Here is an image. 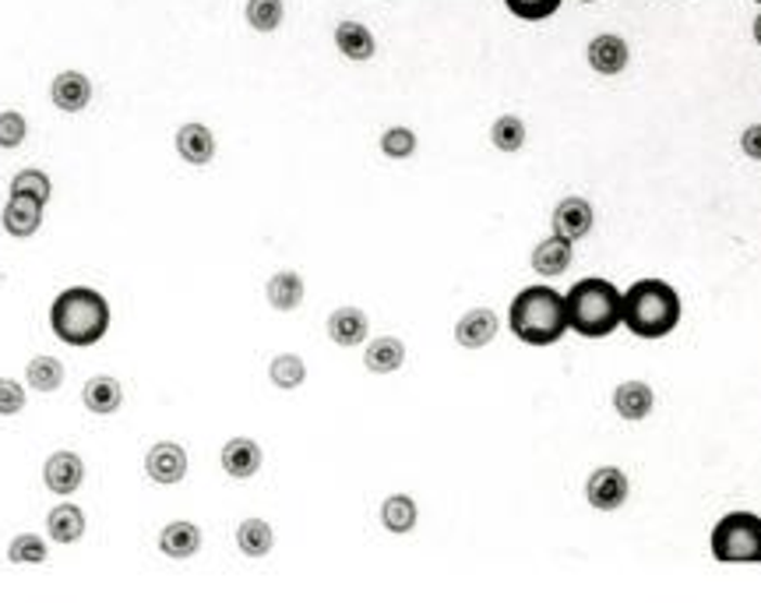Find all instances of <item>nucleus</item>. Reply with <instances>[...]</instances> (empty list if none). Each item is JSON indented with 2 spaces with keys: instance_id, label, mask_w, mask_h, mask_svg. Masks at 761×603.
I'll list each match as a JSON object with an SVG mask.
<instances>
[{
  "instance_id": "obj_1",
  "label": "nucleus",
  "mask_w": 761,
  "mask_h": 603,
  "mask_svg": "<svg viewBox=\"0 0 761 603\" xmlns=\"http://www.w3.org/2000/svg\"><path fill=\"white\" fill-rule=\"evenodd\" d=\"M507 329L518 343H526L532 349H546L564 339L568 332V311H564V293L546 286V283H532L526 290H518L507 307Z\"/></svg>"
},
{
  "instance_id": "obj_2",
  "label": "nucleus",
  "mask_w": 761,
  "mask_h": 603,
  "mask_svg": "<svg viewBox=\"0 0 761 603\" xmlns=\"http://www.w3.org/2000/svg\"><path fill=\"white\" fill-rule=\"evenodd\" d=\"M109 300L92 286H67L50 304V332L64 346H95L109 332Z\"/></svg>"
},
{
  "instance_id": "obj_3",
  "label": "nucleus",
  "mask_w": 761,
  "mask_h": 603,
  "mask_svg": "<svg viewBox=\"0 0 761 603\" xmlns=\"http://www.w3.org/2000/svg\"><path fill=\"white\" fill-rule=\"evenodd\" d=\"M564 311H568V329L575 335L606 339L624 325V290H617L603 275H585L564 293Z\"/></svg>"
},
{
  "instance_id": "obj_4",
  "label": "nucleus",
  "mask_w": 761,
  "mask_h": 603,
  "mask_svg": "<svg viewBox=\"0 0 761 603\" xmlns=\"http://www.w3.org/2000/svg\"><path fill=\"white\" fill-rule=\"evenodd\" d=\"M684 318L681 293H676L667 279H634L624 290V329L634 339H667L676 332Z\"/></svg>"
},
{
  "instance_id": "obj_5",
  "label": "nucleus",
  "mask_w": 761,
  "mask_h": 603,
  "mask_svg": "<svg viewBox=\"0 0 761 603\" xmlns=\"http://www.w3.org/2000/svg\"><path fill=\"white\" fill-rule=\"evenodd\" d=\"M709 554L719 565H761V515L726 512L709 533Z\"/></svg>"
},
{
  "instance_id": "obj_6",
  "label": "nucleus",
  "mask_w": 761,
  "mask_h": 603,
  "mask_svg": "<svg viewBox=\"0 0 761 603\" xmlns=\"http://www.w3.org/2000/svg\"><path fill=\"white\" fill-rule=\"evenodd\" d=\"M628 495H631V480H628V473L620 470V466H599V470L589 473V480H585L589 509L617 512V509H624Z\"/></svg>"
},
{
  "instance_id": "obj_7",
  "label": "nucleus",
  "mask_w": 761,
  "mask_h": 603,
  "mask_svg": "<svg viewBox=\"0 0 761 603\" xmlns=\"http://www.w3.org/2000/svg\"><path fill=\"white\" fill-rule=\"evenodd\" d=\"M550 227H554V233L564 236V241L578 244V241H585L592 230H596V213H592L589 198H582V194H568V198H560L554 205Z\"/></svg>"
},
{
  "instance_id": "obj_8",
  "label": "nucleus",
  "mask_w": 761,
  "mask_h": 603,
  "mask_svg": "<svg viewBox=\"0 0 761 603\" xmlns=\"http://www.w3.org/2000/svg\"><path fill=\"white\" fill-rule=\"evenodd\" d=\"M188 466H191V459H188V452H183V445H177V441H155L145 456L149 480L159 484V487L180 484L183 476H188Z\"/></svg>"
},
{
  "instance_id": "obj_9",
  "label": "nucleus",
  "mask_w": 761,
  "mask_h": 603,
  "mask_svg": "<svg viewBox=\"0 0 761 603\" xmlns=\"http://www.w3.org/2000/svg\"><path fill=\"white\" fill-rule=\"evenodd\" d=\"M585 61H589V67H592L596 75L614 78V75H620V72H628L631 50H628V43H624V39H620L617 33H599V36L589 39Z\"/></svg>"
},
{
  "instance_id": "obj_10",
  "label": "nucleus",
  "mask_w": 761,
  "mask_h": 603,
  "mask_svg": "<svg viewBox=\"0 0 761 603\" xmlns=\"http://www.w3.org/2000/svg\"><path fill=\"white\" fill-rule=\"evenodd\" d=\"M219 466L225 476H233V480H250V476H258L261 466H265V452H261V445L254 441V438H230L222 445V452H219Z\"/></svg>"
},
{
  "instance_id": "obj_11",
  "label": "nucleus",
  "mask_w": 761,
  "mask_h": 603,
  "mask_svg": "<svg viewBox=\"0 0 761 603\" xmlns=\"http://www.w3.org/2000/svg\"><path fill=\"white\" fill-rule=\"evenodd\" d=\"M501 332V318L490 307H469L459 321H455V343L462 349H483L498 339Z\"/></svg>"
},
{
  "instance_id": "obj_12",
  "label": "nucleus",
  "mask_w": 761,
  "mask_h": 603,
  "mask_svg": "<svg viewBox=\"0 0 761 603\" xmlns=\"http://www.w3.org/2000/svg\"><path fill=\"white\" fill-rule=\"evenodd\" d=\"M42 208L47 205L36 198L8 194V205H4V213H0V227H4V233L14 236V241H28V236H36L42 227Z\"/></svg>"
},
{
  "instance_id": "obj_13",
  "label": "nucleus",
  "mask_w": 761,
  "mask_h": 603,
  "mask_svg": "<svg viewBox=\"0 0 761 603\" xmlns=\"http://www.w3.org/2000/svg\"><path fill=\"white\" fill-rule=\"evenodd\" d=\"M85 480V462L78 452H67V448H61V452H53L47 459V466H42V484H47V490H53V495H75V490L81 487Z\"/></svg>"
},
{
  "instance_id": "obj_14",
  "label": "nucleus",
  "mask_w": 761,
  "mask_h": 603,
  "mask_svg": "<svg viewBox=\"0 0 761 603\" xmlns=\"http://www.w3.org/2000/svg\"><path fill=\"white\" fill-rule=\"evenodd\" d=\"M614 410H617L620 420H628V424H642V420L653 416V410H656L653 385L639 382V377H631V382H620L614 388Z\"/></svg>"
},
{
  "instance_id": "obj_15",
  "label": "nucleus",
  "mask_w": 761,
  "mask_h": 603,
  "mask_svg": "<svg viewBox=\"0 0 761 603\" xmlns=\"http://www.w3.org/2000/svg\"><path fill=\"white\" fill-rule=\"evenodd\" d=\"M177 156L188 166H208L216 159V134H211L208 124L202 120H188L180 124L177 131Z\"/></svg>"
},
{
  "instance_id": "obj_16",
  "label": "nucleus",
  "mask_w": 761,
  "mask_h": 603,
  "mask_svg": "<svg viewBox=\"0 0 761 603\" xmlns=\"http://www.w3.org/2000/svg\"><path fill=\"white\" fill-rule=\"evenodd\" d=\"M50 103L61 114H81L92 103V81L81 72H61L50 81Z\"/></svg>"
},
{
  "instance_id": "obj_17",
  "label": "nucleus",
  "mask_w": 761,
  "mask_h": 603,
  "mask_svg": "<svg viewBox=\"0 0 761 603\" xmlns=\"http://www.w3.org/2000/svg\"><path fill=\"white\" fill-rule=\"evenodd\" d=\"M575 261V244L571 241H564V236L557 233H550L546 241H540L532 247V272L536 275H543V279H557L568 272V265Z\"/></svg>"
},
{
  "instance_id": "obj_18",
  "label": "nucleus",
  "mask_w": 761,
  "mask_h": 603,
  "mask_svg": "<svg viewBox=\"0 0 761 603\" xmlns=\"http://www.w3.org/2000/svg\"><path fill=\"white\" fill-rule=\"evenodd\" d=\"M335 47H338V53H343L346 61H352V64H366V61H374V53H377V39H374V33L366 29L363 22L346 18V22H338V25H335Z\"/></svg>"
},
{
  "instance_id": "obj_19",
  "label": "nucleus",
  "mask_w": 761,
  "mask_h": 603,
  "mask_svg": "<svg viewBox=\"0 0 761 603\" xmlns=\"http://www.w3.org/2000/svg\"><path fill=\"white\" fill-rule=\"evenodd\" d=\"M366 332H371V321L360 311V307H335L328 315V339L343 349H357L366 343Z\"/></svg>"
},
{
  "instance_id": "obj_20",
  "label": "nucleus",
  "mask_w": 761,
  "mask_h": 603,
  "mask_svg": "<svg viewBox=\"0 0 761 603\" xmlns=\"http://www.w3.org/2000/svg\"><path fill=\"white\" fill-rule=\"evenodd\" d=\"M81 402H85V410L95 416H113L124 406V385L113 374H95L85 382Z\"/></svg>"
},
{
  "instance_id": "obj_21",
  "label": "nucleus",
  "mask_w": 761,
  "mask_h": 603,
  "mask_svg": "<svg viewBox=\"0 0 761 603\" xmlns=\"http://www.w3.org/2000/svg\"><path fill=\"white\" fill-rule=\"evenodd\" d=\"M405 363V343L395 339V335H377V339L363 343V368L371 374L388 377L395 371H402Z\"/></svg>"
},
{
  "instance_id": "obj_22",
  "label": "nucleus",
  "mask_w": 761,
  "mask_h": 603,
  "mask_svg": "<svg viewBox=\"0 0 761 603\" xmlns=\"http://www.w3.org/2000/svg\"><path fill=\"white\" fill-rule=\"evenodd\" d=\"M159 551L173 561L194 557L197 551H202V529L188 523V518H173V523H166L159 533Z\"/></svg>"
},
{
  "instance_id": "obj_23",
  "label": "nucleus",
  "mask_w": 761,
  "mask_h": 603,
  "mask_svg": "<svg viewBox=\"0 0 761 603\" xmlns=\"http://www.w3.org/2000/svg\"><path fill=\"white\" fill-rule=\"evenodd\" d=\"M420 523V504L413 495H388L385 501H380V526H385L388 533H395V537H405V533H413Z\"/></svg>"
},
{
  "instance_id": "obj_24",
  "label": "nucleus",
  "mask_w": 761,
  "mask_h": 603,
  "mask_svg": "<svg viewBox=\"0 0 761 603\" xmlns=\"http://www.w3.org/2000/svg\"><path fill=\"white\" fill-rule=\"evenodd\" d=\"M265 297L268 304L275 307V311H296V307L304 304L307 297V286H304V275L300 272H293V269H282L275 272L272 279H268V286H265Z\"/></svg>"
},
{
  "instance_id": "obj_25",
  "label": "nucleus",
  "mask_w": 761,
  "mask_h": 603,
  "mask_svg": "<svg viewBox=\"0 0 761 603\" xmlns=\"http://www.w3.org/2000/svg\"><path fill=\"white\" fill-rule=\"evenodd\" d=\"M47 533H50V540L53 543H78L85 537V512L78 509V504H56V509H50L47 515Z\"/></svg>"
},
{
  "instance_id": "obj_26",
  "label": "nucleus",
  "mask_w": 761,
  "mask_h": 603,
  "mask_svg": "<svg viewBox=\"0 0 761 603\" xmlns=\"http://www.w3.org/2000/svg\"><path fill=\"white\" fill-rule=\"evenodd\" d=\"M236 547L244 557H265V554H272L275 533L265 518H244V523L236 526Z\"/></svg>"
},
{
  "instance_id": "obj_27",
  "label": "nucleus",
  "mask_w": 761,
  "mask_h": 603,
  "mask_svg": "<svg viewBox=\"0 0 761 603\" xmlns=\"http://www.w3.org/2000/svg\"><path fill=\"white\" fill-rule=\"evenodd\" d=\"M64 377H67L64 363L56 360V357H50V354L33 357V360H28V368H25V385L36 388V392H42V396H50V392L61 388Z\"/></svg>"
},
{
  "instance_id": "obj_28",
  "label": "nucleus",
  "mask_w": 761,
  "mask_h": 603,
  "mask_svg": "<svg viewBox=\"0 0 761 603\" xmlns=\"http://www.w3.org/2000/svg\"><path fill=\"white\" fill-rule=\"evenodd\" d=\"M490 142L498 152H507V156H515V152L526 149L529 142V131H526V120L518 114H501L498 120L490 124Z\"/></svg>"
},
{
  "instance_id": "obj_29",
  "label": "nucleus",
  "mask_w": 761,
  "mask_h": 603,
  "mask_svg": "<svg viewBox=\"0 0 761 603\" xmlns=\"http://www.w3.org/2000/svg\"><path fill=\"white\" fill-rule=\"evenodd\" d=\"M268 377H272V385L282 388V392H293L307 382V363L304 357L296 354H279L272 363H268Z\"/></svg>"
},
{
  "instance_id": "obj_30",
  "label": "nucleus",
  "mask_w": 761,
  "mask_h": 603,
  "mask_svg": "<svg viewBox=\"0 0 761 603\" xmlns=\"http://www.w3.org/2000/svg\"><path fill=\"white\" fill-rule=\"evenodd\" d=\"M244 18L254 33H275L282 18H286V4L282 0H247V8H244Z\"/></svg>"
},
{
  "instance_id": "obj_31",
  "label": "nucleus",
  "mask_w": 761,
  "mask_h": 603,
  "mask_svg": "<svg viewBox=\"0 0 761 603\" xmlns=\"http://www.w3.org/2000/svg\"><path fill=\"white\" fill-rule=\"evenodd\" d=\"M11 194H25V198H36L42 205H50L53 180H50V174L36 170V166H25V170H18L11 177Z\"/></svg>"
},
{
  "instance_id": "obj_32",
  "label": "nucleus",
  "mask_w": 761,
  "mask_h": 603,
  "mask_svg": "<svg viewBox=\"0 0 761 603\" xmlns=\"http://www.w3.org/2000/svg\"><path fill=\"white\" fill-rule=\"evenodd\" d=\"M50 557V547L39 533H18L11 543H8V561L11 565H42Z\"/></svg>"
},
{
  "instance_id": "obj_33",
  "label": "nucleus",
  "mask_w": 761,
  "mask_h": 603,
  "mask_svg": "<svg viewBox=\"0 0 761 603\" xmlns=\"http://www.w3.org/2000/svg\"><path fill=\"white\" fill-rule=\"evenodd\" d=\"M420 149V138L413 128H405V124H395L385 134H380V152H385L388 159H413Z\"/></svg>"
},
{
  "instance_id": "obj_34",
  "label": "nucleus",
  "mask_w": 761,
  "mask_h": 603,
  "mask_svg": "<svg viewBox=\"0 0 761 603\" xmlns=\"http://www.w3.org/2000/svg\"><path fill=\"white\" fill-rule=\"evenodd\" d=\"M564 0H504V8L512 11L518 22H546L560 11Z\"/></svg>"
},
{
  "instance_id": "obj_35",
  "label": "nucleus",
  "mask_w": 761,
  "mask_h": 603,
  "mask_svg": "<svg viewBox=\"0 0 761 603\" xmlns=\"http://www.w3.org/2000/svg\"><path fill=\"white\" fill-rule=\"evenodd\" d=\"M25 134H28V124L25 117L18 114V110H4L0 114V149H18L25 142Z\"/></svg>"
},
{
  "instance_id": "obj_36",
  "label": "nucleus",
  "mask_w": 761,
  "mask_h": 603,
  "mask_svg": "<svg viewBox=\"0 0 761 603\" xmlns=\"http://www.w3.org/2000/svg\"><path fill=\"white\" fill-rule=\"evenodd\" d=\"M25 410V388L14 377H0V416H14Z\"/></svg>"
},
{
  "instance_id": "obj_37",
  "label": "nucleus",
  "mask_w": 761,
  "mask_h": 603,
  "mask_svg": "<svg viewBox=\"0 0 761 603\" xmlns=\"http://www.w3.org/2000/svg\"><path fill=\"white\" fill-rule=\"evenodd\" d=\"M740 152L747 159L761 163V124H751V128H744L740 134Z\"/></svg>"
},
{
  "instance_id": "obj_38",
  "label": "nucleus",
  "mask_w": 761,
  "mask_h": 603,
  "mask_svg": "<svg viewBox=\"0 0 761 603\" xmlns=\"http://www.w3.org/2000/svg\"><path fill=\"white\" fill-rule=\"evenodd\" d=\"M751 36H754V43L761 47V11L754 15V25H751Z\"/></svg>"
},
{
  "instance_id": "obj_39",
  "label": "nucleus",
  "mask_w": 761,
  "mask_h": 603,
  "mask_svg": "<svg viewBox=\"0 0 761 603\" xmlns=\"http://www.w3.org/2000/svg\"><path fill=\"white\" fill-rule=\"evenodd\" d=\"M578 4H596V0H578Z\"/></svg>"
},
{
  "instance_id": "obj_40",
  "label": "nucleus",
  "mask_w": 761,
  "mask_h": 603,
  "mask_svg": "<svg viewBox=\"0 0 761 603\" xmlns=\"http://www.w3.org/2000/svg\"><path fill=\"white\" fill-rule=\"evenodd\" d=\"M754 4H761V0H754Z\"/></svg>"
}]
</instances>
